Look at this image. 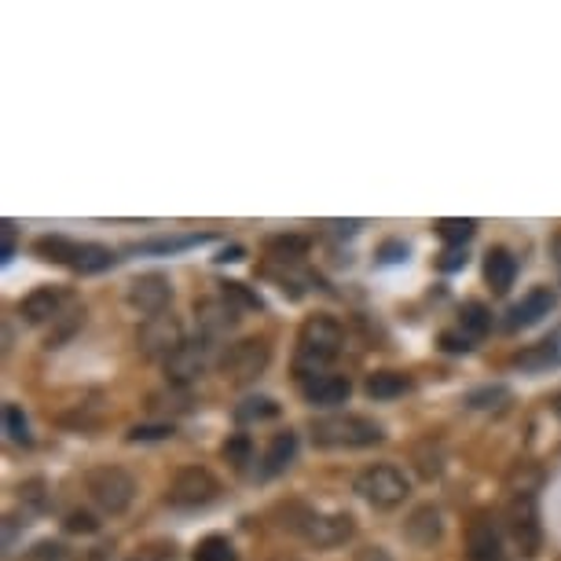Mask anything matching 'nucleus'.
<instances>
[{
  "label": "nucleus",
  "mask_w": 561,
  "mask_h": 561,
  "mask_svg": "<svg viewBox=\"0 0 561 561\" xmlns=\"http://www.w3.org/2000/svg\"><path fill=\"white\" fill-rule=\"evenodd\" d=\"M345 348V327L327 312H316L301 323L298 348H294V378H309L320 370H331V364Z\"/></svg>",
  "instance_id": "obj_1"
},
{
  "label": "nucleus",
  "mask_w": 561,
  "mask_h": 561,
  "mask_svg": "<svg viewBox=\"0 0 561 561\" xmlns=\"http://www.w3.org/2000/svg\"><path fill=\"white\" fill-rule=\"evenodd\" d=\"M309 437L316 448H370V444L386 440V426L367 415H353V411H334V415H320L309 422Z\"/></svg>",
  "instance_id": "obj_2"
},
{
  "label": "nucleus",
  "mask_w": 561,
  "mask_h": 561,
  "mask_svg": "<svg viewBox=\"0 0 561 561\" xmlns=\"http://www.w3.org/2000/svg\"><path fill=\"white\" fill-rule=\"evenodd\" d=\"M34 253L41 261L59 264V268L81 272V275H96L114 268L118 253L111 247H100V242H81V239H67V236H41L34 239Z\"/></svg>",
  "instance_id": "obj_3"
},
{
  "label": "nucleus",
  "mask_w": 561,
  "mask_h": 561,
  "mask_svg": "<svg viewBox=\"0 0 561 561\" xmlns=\"http://www.w3.org/2000/svg\"><path fill=\"white\" fill-rule=\"evenodd\" d=\"M503 525H506V536L514 539V547L522 550L525 558L539 554V547H543V525H539L536 484L511 489V495H506V511H503Z\"/></svg>",
  "instance_id": "obj_4"
},
{
  "label": "nucleus",
  "mask_w": 561,
  "mask_h": 561,
  "mask_svg": "<svg viewBox=\"0 0 561 561\" xmlns=\"http://www.w3.org/2000/svg\"><path fill=\"white\" fill-rule=\"evenodd\" d=\"M84 492H89V500L96 503L100 514L122 517L136 500V478L125 470V466L100 462V466H92V470L84 473Z\"/></svg>",
  "instance_id": "obj_5"
},
{
  "label": "nucleus",
  "mask_w": 561,
  "mask_h": 561,
  "mask_svg": "<svg viewBox=\"0 0 561 561\" xmlns=\"http://www.w3.org/2000/svg\"><path fill=\"white\" fill-rule=\"evenodd\" d=\"M353 492L375 511H393L411 495V481L393 462H370L353 478Z\"/></svg>",
  "instance_id": "obj_6"
},
{
  "label": "nucleus",
  "mask_w": 561,
  "mask_h": 561,
  "mask_svg": "<svg viewBox=\"0 0 561 561\" xmlns=\"http://www.w3.org/2000/svg\"><path fill=\"white\" fill-rule=\"evenodd\" d=\"M220 478L206 466H180L165 489V503L173 511H203V506L220 500Z\"/></svg>",
  "instance_id": "obj_7"
},
{
  "label": "nucleus",
  "mask_w": 561,
  "mask_h": 561,
  "mask_svg": "<svg viewBox=\"0 0 561 561\" xmlns=\"http://www.w3.org/2000/svg\"><path fill=\"white\" fill-rule=\"evenodd\" d=\"M272 364V342L268 337H239L225 348L220 356V370L231 378L236 386H250L268 370Z\"/></svg>",
  "instance_id": "obj_8"
},
{
  "label": "nucleus",
  "mask_w": 561,
  "mask_h": 561,
  "mask_svg": "<svg viewBox=\"0 0 561 561\" xmlns=\"http://www.w3.org/2000/svg\"><path fill=\"white\" fill-rule=\"evenodd\" d=\"M184 342H187L184 323H180V316H173V312H158L151 320H144L140 331H136V353L144 359H162V364Z\"/></svg>",
  "instance_id": "obj_9"
},
{
  "label": "nucleus",
  "mask_w": 561,
  "mask_h": 561,
  "mask_svg": "<svg viewBox=\"0 0 561 561\" xmlns=\"http://www.w3.org/2000/svg\"><path fill=\"white\" fill-rule=\"evenodd\" d=\"M209 364H214V342L209 337H187L184 345L176 348L173 356L165 359L162 370H165V382H173V386H192L198 382V378L206 375Z\"/></svg>",
  "instance_id": "obj_10"
},
{
  "label": "nucleus",
  "mask_w": 561,
  "mask_h": 561,
  "mask_svg": "<svg viewBox=\"0 0 561 561\" xmlns=\"http://www.w3.org/2000/svg\"><path fill=\"white\" fill-rule=\"evenodd\" d=\"M125 301H129V309L144 312L147 320L158 312H169V301H173V283H169L165 272H140L129 279V287H125Z\"/></svg>",
  "instance_id": "obj_11"
},
{
  "label": "nucleus",
  "mask_w": 561,
  "mask_h": 561,
  "mask_svg": "<svg viewBox=\"0 0 561 561\" xmlns=\"http://www.w3.org/2000/svg\"><path fill=\"white\" fill-rule=\"evenodd\" d=\"M466 561H506L503 528L492 511H478L466 525Z\"/></svg>",
  "instance_id": "obj_12"
},
{
  "label": "nucleus",
  "mask_w": 561,
  "mask_h": 561,
  "mask_svg": "<svg viewBox=\"0 0 561 561\" xmlns=\"http://www.w3.org/2000/svg\"><path fill=\"white\" fill-rule=\"evenodd\" d=\"M195 320H198V334L209 337V342H220V337H228L239 327L242 312L225 298V294H214V298L195 301Z\"/></svg>",
  "instance_id": "obj_13"
},
{
  "label": "nucleus",
  "mask_w": 561,
  "mask_h": 561,
  "mask_svg": "<svg viewBox=\"0 0 561 561\" xmlns=\"http://www.w3.org/2000/svg\"><path fill=\"white\" fill-rule=\"evenodd\" d=\"M70 305V290L62 287H34L26 294L23 301H19V316H23V323L30 327H45V323H56L62 312H67Z\"/></svg>",
  "instance_id": "obj_14"
},
{
  "label": "nucleus",
  "mask_w": 561,
  "mask_h": 561,
  "mask_svg": "<svg viewBox=\"0 0 561 561\" xmlns=\"http://www.w3.org/2000/svg\"><path fill=\"white\" fill-rule=\"evenodd\" d=\"M301 389V400L312 408H337L353 397V382L348 375H337V370H320V375H309L298 382Z\"/></svg>",
  "instance_id": "obj_15"
},
{
  "label": "nucleus",
  "mask_w": 561,
  "mask_h": 561,
  "mask_svg": "<svg viewBox=\"0 0 561 561\" xmlns=\"http://www.w3.org/2000/svg\"><path fill=\"white\" fill-rule=\"evenodd\" d=\"M356 536V517L353 514H316L309 525H305L301 539L316 550H331V547H342L348 539Z\"/></svg>",
  "instance_id": "obj_16"
},
{
  "label": "nucleus",
  "mask_w": 561,
  "mask_h": 561,
  "mask_svg": "<svg viewBox=\"0 0 561 561\" xmlns=\"http://www.w3.org/2000/svg\"><path fill=\"white\" fill-rule=\"evenodd\" d=\"M444 536V517L433 503H419L415 511L404 517V539L411 547L426 550V547H437Z\"/></svg>",
  "instance_id": "obj_17"
},
{
  "label": "nucleus",
  "mask_w": 561,
  "mask_h": 561,
  "mask_svg": "<svg viewBox=\"0 0 561 561\" xmlns=\"http://www.w3.org/2000/svg\"><path fill=\"white\" fill-rule=\"evenodd\" d=\"M554 305H558L554 290H550V287H533L522 301L511 305V312H506V327H511V331L536 327L539 320H543V316L554 312Z\"/></svg>",
  "instance_id": "obj_18"
},
{
  "label": "nucleus",
  "mask_w": 561,
  "mask_h": 561,
  "mask_svg": "<svg viewBox=\"0 0 561 561\" xmlns=\"http://www.w3.org/2000/svg\"><path fill=\"white\" fill-rule=\"evenodd\" d=\"M298 448H301V437L294 430L275 433V437L268 440V448H264V455H261V481L287 473L294 466V459H298Z\"/></svg>",
  "instance_id": "obj_19"
},
{
  "label": "nucleus",
  "mask_w": 561,
  "mask_h": 561,
  "mask_svg": "<svg viewBox=\"0 0 561 561\" xmlns=\"http://www.w3.org/2000/svg\"><path fill=\"white\" fill-rule=\"evenodd\" d=\"M481 272H484V283L492 287V294H511L514 287V279H517V257L506 247H492L489 253H484V264H481Z\"/></svg>",
  "instance_id": "obj_20"
},
{
  "label": "nucleus",
  "mask_w": 561,
  "mask_h": 561,
  "mask_svg": "<svg viewBox=\"0 0 561 561\" xmlns=\"http://www.w3.org/2000/svg\"><path fill=\"white\" fill-rule=\"evenodd\" d=\"M415 389V382H411L408 370H370L367 382H364V393L370 400H397Z\"/></svg>",
  "instance_id": "obj_21"
},
{
  "label": "nucleus",
  "mask_w": 561,
  "mask_h": 561,
  "mask_svg": "<svg viewBox=\"0 0 561 561\" xmlns=\"http://www.w3.org/2000/svg\"><path fill=\"white\" fill-rule=\"evenodd\" d=\"M192 404H195L192 389L173 386V382H165V389H154V393L147 397V408H151L154 415H165V422H173V415H187Z\"/></svg>",
  "instance_id": "obj_22"
},
{
  "label": "nucleus",
  "mask_w": 561,
  "mask_h": 561,
  "mask_svg": "<svg viewBox=\"0 0 561 561\" xmlns=\"http://www.w3.org/2000/svg\"><path fill=\"white\" fill-rule=\"evenodd\" d=\"M561 364V345L558 342H536V345H525L522 353L511 356V367H522V370H550Z\"/></svg>",
  "instance_id": "obj_23"
},
{
  "label": "nucleus",
  "mask_w": 561,
  "mask_h": 561,
  "mask_svg": "<svg viewBox=\"0 0 561 561\" xmlns=\"http://www.w3.org/2000/svg\"><path fill=\"white\" fill-rule=\"evenodd\" d=\"M309 236H272V239H264V250H268V257L272 261H283V264H294V261H301V257H309Z\"/></svg>",
  "instance_id": "obj_24"
},
{
  "label": "nucleus",
  "mask_w": 561,
  "mask_h": 561,
  "mask_svg": "<svg viewBox=\"0 0 561 561\" xmlns=\"http://www.w3.org/2000/svg\"><path fill=\"white\" fill-rule=\"evenodd\" d=\"M459 331H466L470 337H484L492 331V309L478 298L459 305Z\"/></svg>",
  "instance_id": "obj_25"
},
{
  "label": "nucleus",
  "mask_w": 561,
  "mask_h": 561,
  "mask_svg": "<svg viewBox=\"0 0 561 561\" xmlns=\"http://www.w3.org/2000/svg\"><path fill=\"white\" fill-rule=\"evenodd\" d=\"M511 400H514L511 386L492 382V386L470 389V393H466V408H473V411H503L506 404H511Z\"/></svg>",
  "instance_id": "obj_26"
},
{
  "label": "nucleus",
  "mask_w": 561,
  "mask_h": 561,
  "mask_svg": "<svg viewBox=\"0 0 561 561\" xmlns=\"http://www.w3.org/2000/svg\"><path fill=\"white\" fill-rule=\"evenodd\" d=\"M192 561H239V550H236V543H231L228 536L209 533V536H203L195 543Z\"/></svg>",
  "instance_id": "obj_27"
},
{
  "label": "nucleus",
  "mask_w": 561,
  "mask_h": 561,
  "mask_svg": "<svg viewBox=\"0 0 561 561\" xmlns=\"http://www.w3.org/2000/svg\"><path fill=\"white\" fill-rule=\"evenodd\" d=\"M411 459H415V470H419L422 481H433V478H440V473H444V448H440V444H433V437L415 444Z\"/></svg>",
  "instance_id": "obj_28"
},
{
  "label": "nucleus",
  "mask_w": 561,
  "mask_h": 561,
  "mask_svg": "<svg viewBox=\"0 0 561 561\" xmlns=\"http://www.w3.org/2000/svg\"><path fill=\"white\" fill-rule=\"evenodd\" d=\"M279 404H275L272 397H247L242 404H236V411H231V419L236 422H268V419H279Z\"/></svg>",
  "instance_id": "obj_29"
},
{
  "label": "nucleus",
  "mask_w": 561,
  "mask_h": 561,
  "mask_svg": "<svg viewBox=\"0 0 561 561\" xmlns=\"http://www.w3.org/2000/svg\"><path fill=\"white\" fill-rule=\"evenodd\" d=\"M433 228H437V236L448 242V247H466V242L478 236V220L473 217H440Z\"/></svg>",
  "instance_id": "obj_30"
},
{
  "label": "nucleus",
  "mask_w": 561,
  "mask_h": 561,
  "mask_svg": "<svg viewBox=\"0 0 561 561\" xmlns=\"http://www.w3.org/2000/svg\"><path fill=\"white\" fill-rule=\"evenodd\" d=\"M217 294H225V298L236 305L239 312H261L264 309V298L257 290H250L247 283H239V279H225V283H217Z\"/></svg>",
  "instance_id": "obj_31"
},
{
  "label": "nucleus",
  "mask_w": 561,
  "mask_h": 561,
  "mask_svg": "<svg viewBox=\"0 0 561 561\" xmlns=\"http://www.w3.org/2000/svg\"><path fill=\"white\" fill-rule=\"evenodd\" d=\"M214 236H176V239H147V242H136L129 247V253H176V250H187V247H198V242H209Z\"/></svg>",
  "instance_id": "obj_32"
},
{
  "label": "nucleus",
  "mask_w": 561,
  "mask_h": 561,
  "mask_svg": "<svg viewBox=\"0 0 561 561\" xmlns=\"http://www.w3.org/2000/svg\"><path fill=\"white\" fill-rule=\"evenodd\" d=\"M19 500H23L34 514H45L51 511V489L45 478H26L23 484H19Z\"/></svg>",
  "instance_id": "obj_33"
},
{
  "label": "nucleus",
  "mask_w": 561,
  "mask_h": 561,
  "mask_svg": "<svg viewBox=\"0 0 561 561\" xmlns=\"http://www.w3.org/2000/svg\"><path fill=\"white\" fill-rule=\"evenodd\" d=\"M51 327H56V331H48L45 348H59L73 331H78V327H84V305H73V309H70V312H62Z\"/></svg>",
  "instance_id": "obj_34"
},
{
  "label": "nucleus",
  "mask_w": 561,
  "mask_h": 561,
  "mask_svg": "<svg viewBox=\"0 0 561 561\" xmlns=\"http://www.w3.org/2000/svg\"><path fill=\"white\" fill-rule=\"evenodd\" d=\"M220 459L231 462L236 470H242L247 462H253V440H250V433H231V437L220 444Z\"/></svg>",
  "instance_id": "obj_35"
},
{
  "label": "nucleus",
  "mask_w": 561,
  "mask_h": 561,
  "mask_svg": "<svg viewBox=\"0 0 561 561\" xmlns=\"http://www.w3.org/2000/svg\"><path fill=\"white\" fill-rule=\"evenodd\" d=\"M176 433L173 422H140V426H129L125 440L129 444H154V440H169Z\"/></svg>",
  "instance_id": "obj_36"
},
{
  "label": "nucleus",
  "mask_w": 561,
  "mask_h": 561,
  "mask_svg": "<svg viewBox=\"0 0 561 561\" xmlns=\"http://www.w3.org/2000/svg\"><path fill=\"white\" fill-rule=\"evenodd\" d=\"M4 433L15 444H26V448L34 444V437H30V422H26L23 408H19V404H4Z\"/></svg>",
  "instance_id": "obj_37"
},
{
  "label": "nucleus",
  "mask_w": 561,
  "mask_h": 561,
  "mask_svg": "<svg viewBox=\"0 0 561 561\" xmlns=\"http://www.w3.org/2000/svg\"><path fill=\"white\" fill-rule=\"evenodd\" d=\"M23 561H73V550L67 543H59V539H41L26 550Z\"/></svg>",
  "instance_id": "obj_38"
},
{
  "label": "nucleus",
  "mask_w": 561,
  "mask_h": 561,
  "mask_svg": "<svg viewBox=\"0 0 561 561\" xmlns=\"http://www.w3.org/2000/svg\"><path fill=\"white\" fill-rule=\"evenodd\" d=\"M59 422L70 430H96L103 422V404H78L73 408V415H62Z\"/></svg>",
  "instance_id": "obj_39"
},
{
  "label": "nucleus",
  "mask_w": 561,
  "mask_h": 561,
  "mask_svg": "<svg viewBox=\"0 0 561 561\" xmlns=\"http://www.w3.org/2000/svg\"><path fill=\"white\" fill-rule=\"evenodd\" d=\"M62 528L73 536H96L100 533V517L89 514V511H70L67 522H62Z\"/></svg>",
  "instance_id": "obj_40"
},
{
  "label": "nucleus",
  "mask_w": 561,
  "mask_h": 561,
  "mask_svg": "<svg viewBox=\"0 0 561 561\" xmlns=\"http://www.w3.org/2000/svg\"><path fill=\"white\" fill-rule=\"evenodd\" d=\"M437 345L444 348V353H451V356H466V353H473V337L466 334V331H440Z\"/></svg>",
  "instance_id": "obj_41"
},
{
  "label": "nucleus",
  "mask_w": 561,
  "mask_h": 561,
  "mask_svg": "<svg viewBox=\"0 0 561 561\" xmlns=\"http://www.w3.org/2000/svg\"><path fill=\"white\" fill-rule=\"evenodd\" d=\"M125 561H176V547L173 543H147Z\"/></svg>",
  "instance_id": "obj_42"
},
{
  "label": "nucleus",
  "mask_w": 561,
  "mask_h": 561,
  "mask_svg": "<svg viewBox=\"0 0 561 561\" xmlns=\"http://www.w3.org/2000/svg\"><path fill=\"white\" fill-rule=\"evenodd\" d=\"M466 261H470V253H466V247H448L437 257V268L440 272H459V268H466Z\"/></svg>",
  "instance_id": "obj_43"
},
{
  "label": "nucleus",
  "mask_w": 561,
  "mask_h": 561,
  "mask_svg": "<svg viewBox=\"0 0 561 561\" xmlns=\"http://www.w3.org/2000/svg\"><path fill=\"white\" fill-rule=\"evenodd\" d=\"M408 242H400V239H389V242H382V247H378V261L382 264H397V261H404L408 257Z\"/></svg>",
  "instance_id": "obj_44"
},
{
  "label": "nucleus",
  "mask_w": 561,
  "mask_h": 561,
  "mask_svg": "<svg viewBox=\"0 0 561 561\" xmlns=\"http://www.w3.org/2000/svg\"><path fill=\"white\" fill-rule=\"evenodd\" d=\"M15 257V225L12 220H4V225H0V261H12Z\"/></svg>",
  "instance_id": "obj_45"
},
{
  "label": "nucleus",
  "mask_w": 561,
  "mask_h": 561,
  "mask_svg": "<svg viewBox=\"0 0 561 561\" xmlns=\"http://www.w3.org/2000/svg\"><path fill=\"white\" fill-rule=\"evenodd\" d=\"M353 561H397L393 554H389L386 547H378V543H367V547H359L356 554H353Z\"/></svg>",
  "instance_id": "obj_46"
},
{
  "label": "nucleus",
  "mask_w": 561,
  "mask_h": 561,
  "mask_svg": "<svg viewBox=\"0 0 561 561\" xmlns=\"http://www.w3.org/2000/svg\"><path fill=\"white\" fill-rule=\"evenodd\" d=\"M217 261L220 264H231V261H242V247H225L217 253Z\"/></svg>",
  "instance_id": "obj_47"
},
{
  "label": "nucleus",
  "mask_w": 561,
  "mask_h": 561,
  "mask_svg": "<svg viewBox=\"0 0 561 561\" xmlns=\"http://www.w3.org/2000/svg\"><path fill=\"white\" fill-rule=\"evenodd\" d=\"M550 257H554V268H558V275H561V231L554 236V242H550Z\"/></svg>",
  "instance_id": "obj_48"
}]
</instances>
